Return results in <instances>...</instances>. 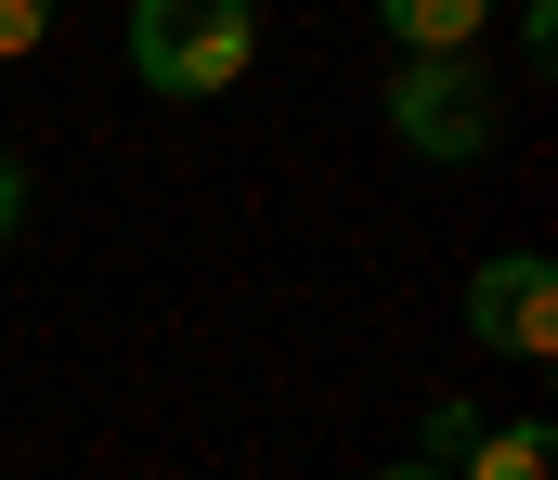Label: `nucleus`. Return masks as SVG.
I'll list each match as a JSON object with an SVG mask.
<instances>
[{
	"label": "nucleus",
	"mask_w": 558,
	"mask_h": 480,
	"mask_svg": "<svg viewBox=\"0 0 558 480\" xmlns=\"http://www.w3.org/2000/svg\"><path fill=\"white\" fill-rule=\"evenodd\" d=\"M468 337L507 350V364H546L558 350V273L533 260V247H494V260L468 273Z\"/></svg>",
	"instance_id": "nucleus-3"
},
{
	"label": "nucleus",
	"mask_w": 558,
	"mask_h": 480,
	"mask_svg": "<svg viewBox=\"0 0 558 480\" xmlns=\"http://www.w3.org/2000/svg\"><path fill=\"white\" fill-rule=\"evenodd\" d=\"M390 131H403V157H428V169H481L494 144H507V104H494L481 52L403 65V78H390Z\"/></svg>",
	"instance_id": "nucleus-2"
},
{
	"label": "nucleus",
	"mask_w": 558,
	"mask_h": 480,
	"mask_svg": "<svg viewBox=\"0 0 558 480\" xmlns=\"http://www.w3.org/2000/svg\"><path fill=\"white\" fill-rule=\"evenodd\" d=\"M468 442H481V403H428V468H454Z\"/></svg>",
	"instance_id": "nucleus-6"
},
{
	"label": "nucleus",
	"mask_w": 558,
	"mask_h": 480,
	"mask_svg": "<svg viewBox=\"0 0 558 480\" xmlns=\"http://www.w3.org/2000/svg\"><path fill=\"white\" fill-rule=\"evenodd\" d=\"M13 221H26V157L0 144V247H13Z\"/></svg>",
	"instance_id": "nucleus-8"
},
{
	"label": "nucleus",
	"mask_w": 558,
	"mask_h": 480,
	"mask_svg": "<svg viewBox=\"0 0 558 480\" xmlns=\"http://www.w3.org/2000/svg\"><path fill=\"white\" fill-rule=\"evenodd\" d=\"M390 39H403V65L481 52V0H390Z\"/></svg>",
	"instance_id": "nucleus-5"
},
{
	"label": "nucleus",
	"mask_w": 558,
	"mask_h": 480,
	"mask_svg": "<svg viewBox=\"0 0 558 480\" xmlns=\"http://www.w3.org/2000/svg\"><path fill=\"white\" fill-rule=\"evenodd\" d=\"M377 480H441V468H428V455H403V468H377Z\"/></svg>",
	"instance_id": "nucleus-9"
},
{
	"label": "nucleus",
	"mask_w": 558,
	"mask_h": 480,
	"mask_svg": "<svg viewBox=\"0 0 558 480\" xmlns=\"http://www.w3.org/2000/svg\"><path fill=\"white\" fill-rule=\"evenodd\" d=\"M39 39H52V13H39V0H0V65H13V52H39Z\"/></svg>",
	"instance_id": "nucleus-7"
},
{
	"label": "nucleus",
	"mask_w": 558,
	"mask_h": 480,
	"mask_svg": "<svg viewBox=\"0 0 558 480\" xmlns=\"http://www.w3.org/2000/svg\"><path fill=\"white\" fill-rule=\"evenodd\" d=\"M260 65V13L247 0H143L131 13V78L169 104H221Z\"/></svg>",
	"instance_id": "nucleus-1"
},
{
	"label": "nucleus",
	"mask_w": 558,
	"mask_h": 480,
	"mask_svg": "<svg viewBox=\"0 0 558 480\" xmlns=\"http://www.w3.org/2000/svg\"><path fill=\"white\" fill-rule=\"evenodd\" d=\"M441 480H558V429H533V416H520V429H481Z\"/></svg>",
	"instance_id": "nucleus-4"
}]
</instances>
